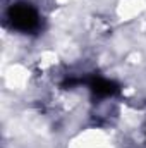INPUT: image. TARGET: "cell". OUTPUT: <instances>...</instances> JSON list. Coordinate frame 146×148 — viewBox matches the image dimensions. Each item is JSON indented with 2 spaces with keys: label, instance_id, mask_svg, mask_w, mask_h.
<instances>
[{
  "label": "cell",
  "instance_id": "cell-1",
  "mask_svg": "<svg viewBox=\"0 0 146 148\" xmlns=\"http://www.w3.org/2000/svg\"><path fill=\"white\" fill-rule=\"evenodd\" d=\"M5 23L14 31L29 35V33H36L41 28V16L33 3L16 2L12 5H9V9L5 12Z\"/></svg>",
  "mask_w": 146,
  "mask_h": 148
},
{
  "label": "cell",
  "instance_id": "cell-2",
  "mask_svg": "<svg viewBox=\"0 0 146 148\" xmlns=\"http://www.w3.org/2000/svg\"><path fill=\"white\" fill-rule=\"evenodd\" d=\"M89 90L93 91V95L100 97V98H107V97H113L119 93V86L110 81L107 77H102V76H93L91 79L86 81Z\"/></svg>",
  "mask_w": 146,
  "mask_h": 148
}]
</instances>
